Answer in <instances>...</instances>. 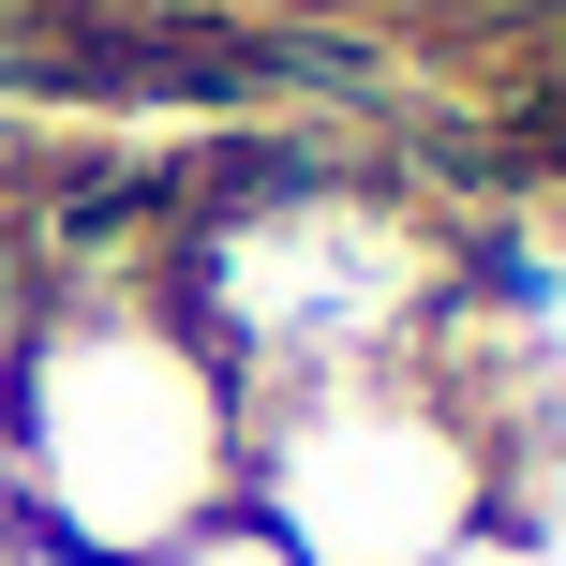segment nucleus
<instances>
[{
    "label": "nucleus",
    "mask_w": 566,
    "mask_h": 566,
    "mask_svg": "<svg viewBox=\"0 0 566 566\" xmlns=\"http://www.w3.org/2000/svg\"><path fill=\"white\" fill-rule=\"evenodd\" d=\"M0 507H15V448H0Z\"/></svg>",
    "instance_id": "1"
}]
</instances>
